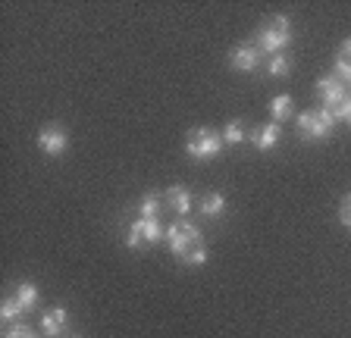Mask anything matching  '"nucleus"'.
Wrapping results in <instances>:
<instances>
[{
    "label": "nucleus",
    "mask_w": 351,
    "mask_h": 338,
    "mask_svg": "<svg viewBox=\"0 0 351 338\" xmlns=\"http://www.w3.org/2000/svg\"><path fill=\"white\" fill-rule=\"evenodd\" d=\"M289 41H292V29H289V19H285V16H273L270 25H263L254 35V47L263 53H270V57L282 51Z\"/></svg>",
    "instance_id": "1"
},
{
    "label": "nucleus",
    "mask_w": 351,
    "mask_h": 338,
    "mask_svg": "<svg viewBox=\"0 0 351 338\" xmlns=\"http://www.w3.org/2000/svg\"><path fill=\"white\" fill-rule=\"evenodd\" d=\"M223 135L213 132V129H191L189 138H185V151H189V157H195V160H210V157H217L219 151H223Z\"/></svg>",
    "instance_id": "2"
},
{
    "label": "nucleus",
    "mask_w": 351,
    "mask_h": 338,
    "mask_svg": "<svg viewBox=\"0 0 351 338\" xmlns=\"http://www.w3.org/2000/svg\"><path fill=\"white\" fill-rule=\"evenodd\" d=\"M336 125V116L323 107V110H311V113H301L298 116V129L301 135H307L311 141L323 138V135H329V129Z\"/></svg>",
    "instance_id": "3"
},
{
    "label": "nucleus",
    "mask_w": 351,
    "mask_h": 338,
    "mask_svg": "<svg viewBox=\"0 0 351 338\" xmlns=\"http://www.w3.org/2000/svg\"><path fill=\"white\" fill-rule=\"evenodd\" d=\"M167 244L176 257H182L191 244H201V232H197L195 222H176L167 229Z\"/></svg>",
    "instance_id": "4"
},
{
    "label": "nucleus",
    "mask_w": 351,
    "mask_h": 338,
    "mask_svg": "<svg viewBox=\"0 0 351 338\" xmlns=\"http://www.w3.org/2000/svg\"><path fill=\"white\" fill-rule=\"evenodd\" d=\"M66 144H69V135H66L60 125H47V129L38 132V147H41L44 154L57 157V154H63L66 151Z\"/></svg>",
    "instance_id": "5"
},
{
    "label": "nucleus",
    "mask_w": 351,
    "mask_h": 338,
    "mask_svg": "<svg viewBox=\"0 0 351 338\" xmlns=\"http://www.w3.org/2000/svg\"><path fill=\"white\" fill-rule=\"evenodd\" d=\"M317 94L323 97V107H336L339 101L348 97V85H342L336 75L332 79H317Z\"/></svg>",
    "instance_id": "6"
},
{
    "label": "nucleus",
    "mask_w": 351,
    "mask_h": 338,
    "mask_svg": "<svg viewBox=\"0 0 351 338\" xmlns=\"http://www.w3.org/2000/svg\"><path fill=\"white\" fill-rule=\"evenodd\" d=\"M229 66L239 69V73H254V66H257V47L239 44L232 51V57H229Z\"/></svg>",
    "instance_id": "7"
},
{
    "label": "nucleus",
    "mask_w": 351,
    "mask_h": 338,
    "mask_svg": "<svg viewBox=\"0 0 351 338\" xmlns=\"http://www.w3.org/2000/svg\"><path fill=\"white\" fill-rule=\"evenodd\" d=\"M66 310L63 307H53V310H47V313L41 316V332L47 338H57V335H63V329H66Z\"/></svg>",
    "instance_id": "8"
},
{
    "label": "nucleus",
    "mask_w": 351,
    "mask_h": 338,
    "mask_svg": "<svg viewBox=\"0 0 351 338\" xmlns=\"http://www.w3.org/2000/svg\"><path fill=\"white\" fill-rule=\"evenodd\" d=\"M167 204L173 207L179 216H185L191 210V194L189 188H182V185H173V188H167Z\"/></svg>",
    "instance_id": "9"
},
{
    "label": "nucleus",
    "mask_w": 351,
    "mask_h": 338,
    "mask_svg": "<svg viewBox=\"0 0 351 338\" xmlns=\"http://www.w3.org/2000/svg\"><path fill=\"white\" fill-rule=\"evenodd\" d=\"M251 141H254L257 151H270V147L279 141V122H270V125H263V129H254Z\"/></svg>",
    "instance_id": "10"
},
{
    "label": "nucleus",
    "mask_w": 351,
    "mask_h": 338,
    "mask_svg": "<svg viewBox=\"0 0 351 338\" xmlns=\"http://www.w3.org/2000/svg\"><path fill=\"white\" fill-rule=\"evenodd\" d=\"M336 79L339 81H348L351 85V38L345 41L342 47H339V53H336Z\"/></svg>",
    "instance_id": "11"
},
{
    "label": "nucleus",
    "mask_w": 351,
    "mask_h": 338,
    "mask_svg": "<svg viewBox=\"0 0 351 338\" xmlns=\"http://www.w3.org/2000/svg\"><path fill=\"white\" fill-rule=\"evenodd\" d=\"M22 313H25V307L16 301V294H13V298H3V304H0V320H3V323L16 326L22 320Z\"/></svg>",
    "instance_id": "12"
},
{
    "label": "nucleus",
    "mask_w": 351,
    "mask_h": 338,
    "mask_svg": "<svg viewBox=\"0 0 351 338\" xmlns=\"http://www.w3.org/2000/svg\"><path fill=\"white\" fill-rule=\"evenodd\" d=\"M292 113H295V103H292V97H289V94H279V97H273V101H270V116L276 119V122L289 119Z\"/></svg>",
    "instance_id": "13"
},
{
    "label": "nucleus",
    "mask_w": 351,
    "mask_h": 338,
    "mask_svg": "<svg viewBox=\"0 0 351 338\" xmlns=\"http://www.w3.org/2000/svg\"><path fill=\"white\" fill-rule=\"evenodd\" d=\"M223 210H226V198H223L219 192H210V194L201 198V213L204 216H219Z\"/></svg>",
    "instance_id": "14"
},
{
    "label": "nucleus",
    "mask_w": 351,
    "mask_h": 338,
    "mask_svg": "<svg viewBox=\"0 0 351 338\" xmlns=\"http://www.w3.org/2000/svg\"><path fill=\"white\" fill-rule=\"evenodd\" d=\"M16 301H19L25 310H32L38 304V288L32 285V282H22V285H16Z\"/></svg>",
    "instance_id": "15"
},
{
    "label": "nucleus",
    "mask_w": 351,
    "mask_h": 338,
    "mask_svg": "<svg viewBox=\"0 0 351 338\" xmlns=\"http://www.w3.org/2000/svg\"><path fill=\"white\" fill-rule=\"evenodd\" d=\"M135 229H138L141 238H145V242H151V244L163 238V232H160V226H157V220H138V222H135Z\"/></svg>",
    "instance_id": "16"
},
{
    "label": "nucleus",
    "mask_w": 351,
    "mask_h": 338,
    "mask_svg": "<svg viewBox=\"0 0 351 338\" xmlns=\"http://www.w3.org/2000/svg\"><path fill=\"white\" fill-rule=\"evenodd\" d=\"M207 257H210V254H207V248H201V244H191V248L182 254V260L189 266H204Z\"/></svg>",
    "instance_id": "17"
},
{
    "label": "nucleus",
    "mask_w": 351,
    "mask_h": 338,
    "mask_svg": "<svg viewBox=\"0 0 351 338\" xmlns=\"http://www.w3.org/2000/svg\"><path fill=\"white\" fill-rule=\"evenodd\" d=\"M157 210H160V200L154 198V194H145V198H141V204H138L141 220H157Z\"/></svg>",
    "instance_id": "18"
},
{
    "label": "nucleus",
    "mask_w": 351,
    "mask_h": 338,
    "mask_svg": "<svg viewBox=\"0 0 351 338\" xmlns=\"http://www.w3.org/2000/svg\"><path fill=\"white\" fill-rule=\"evenodd\" d=\"M289 69L292 66H289V60H285L282 53H273V57L267 60V73L270 75H289Z\"/></svg>",
    "instance_id": "19"
},
{
    "label": "nucleus",
    "mask_w": 351,
    "mask_h": 338,
    "mask_svg": "<svg viewBox=\"0 0 351 338\" xmlns=\"http://www.w3.org/2000/svg\"><path fill=\"white\" fill-rule=\"evenodd\" d=\"M248 135H245V129H241V122H229L226 129H223V141H229V144H239V141H245Z\"/></svg>",
    "instance_id": "20"
},
{
    "label": "nucleus",
    "mask_w": 351,
    "mask_h": 338,
    "mask_svg": "<svg viewBox=\"0 0 351 338\" xmlns=\"http://www.w3.org/2000/svg\"><path fill=\"white\" fill-rule=\"evenodd\" d=\"M329 113H332V116H336V122L339 119H345V122H351V94L345 97V101H339L336 107H326Z\"/></svg>",
    "instance_id": "21"
},
{
    "label": "nucleus",
    "mask_w": 351,
    "mask_h": 338,
    "mask_svg": "<svg viewBox=\"0 0 351 338\" xmlns=\"http://www.w3.org/2000/svg\"><path fill=\"white\" fill-rule=\"evenodd\" d=\"M3 338H35V332H32L25 323H16V326H10V329L3 332Z\"/></svg>",
    "instance_id": "22"
},
{
    "label": "nucleus",
    "mask_w": 351,
    "mask_h": 338,
    "mask_svg": "<svg viewBox=\"0 0 351 338\" xmlns=\"http://www.w3.org/2000/svg\"><path fill=\"white\" fill-rule=\"evenodd\" d=\"M339 222H342L345 229H351V194H345L342 204H339Z\"/></svg>",
    "instance_id": "23"
},
{
    "label": "nucleus",
    "mask_w": 351,
    "mask_h": 338,
    "mask_svg": "<svg viewBox=\"0 0 351 338\" xmlns=\"http://www.w3.org/2000/svg\"><path fill=\"white\" fill-rule=\"evenodd\" d=\"M141 242H145V238H141V232L132 226V229H129V238H125V244H129V248H138Z\"/></svg>",
    "instance_id": "24"
},
{
    "label": "nucleus",
    "mask_w": 351,
    "mask_h": 338,
    "mask_svg": "<svg viewBox=\"0 0 351 338\" xmlns=\"http://www.w3.org/2000/svg\"><path fill=\"white\" fill-rule=\"evenodd\" d=\"M348 88H351V85H348ZM348 94H351V91H348Z\"/></svg>",
    "instance_id": "25"
},
{
    "label": "nucleus",
    "mask_w": 351,
    "mask_h": 338,
    "mask_svg": "<svg viewBox=\"0 0 351 338\" xmlns=\"http://www.w3.org/2000/svg\"><path fill=\"white\" fill-rule=\"evenodd\" d=\"M75 338H79V335H75Z\"/></svg>",
    "instance_id": "26"
}]
</instances>
